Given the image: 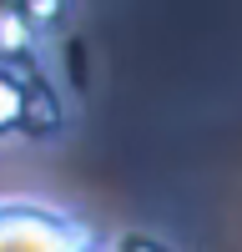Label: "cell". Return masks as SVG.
Here are the masks:
<instances>
[{
  "instance_id": "cell-1",
  "label": "cell",
  "mask_w": 242,
  "mask_h": 252,
  "mask_svg": "<svg viewBox=\"0 0 242 252\" xmlns=\"http://www.w3.org/2000/svg\"><path fill=\"white\" fill-rule=\"evenodd\" d=\"M0 252H101V242L46 202H0Z\"/></svg>"
},
{
  "instance_id": "cell-2",
  "label": "cell",
  "mask_w": 242,
  "mask_h": 252,
  "mask_svg": "<svg viewBox=\"0 0 242 252\" xmlns=\"http://www.w3.org/2000/svg\"><path fill=\"white\" fill-rule=\"evenodd\" d=\"M56 121H60V111H56L51 91L30 86L26 91V111H20V126H26V131H56Z\"/></svg>"
},
{
  "instance_id": "cell-3",
  "label": "cell",
  "mask_w": 242,
  "mask_h": 252,
  "mask_svg": "<svg viewBox=\"0 0 242 252\" xmlns=\"http://www.w3.org/2000/svg\"><path fill=\"white\" fill-rule=\"evenodd\" d=\"M20 111H26V86H20V81H10L5 71H0V131L20 126Z\"/></svg>"
},
{
  "instance_id": "cell-4",
  "label": "cell",
  "mask_w": 242,
  "mask_h": 252,
  "mask_svg": "<svg viewBox=\"0 0 242 252\" xmlns=\"http://www.w3.org/2000/svg\"><path fill=\"white\" fill-rule=\"evenodd\" d=\"M0 51H5V56L26 51V20H20L15 10H0Z\"/></svg>"
},
{
  "instance_id": "cell-5",
  "label": "cell",
  "mask_w": 242,
  "mask_h": 252,
  "mask_svg": "<svg viewBox=\"0 0 242 252\" xmlns=\"http://www.w3.org/2000/svg\"><path fill=\"white\" fill-rule=\"evenodd\" d=\"M20 10H26V20H40V26H46V20L60 15V0H26Z\"/></svg>"
},
{
  "instance_id": "cell-6",
  "label": "cell",
  "mask_w": 242,
  "mask_h": 252,
  "mask_svg": "<svg viewBox=\"0 0 242 252\" xmlns=\"http://www.w3.org/2000/svg\"><path fill=\"white\" fill-rule=\"evenodd\" d=\"M126 252H151V247H147V242H131V247H126Z\"/></svg>"
}]
</instances>
